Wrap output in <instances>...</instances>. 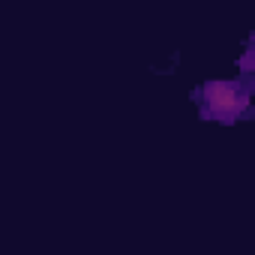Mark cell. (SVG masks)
Returning <instances> with one entry per match:
<instances>
[{"label":"cell","instance_id":"cell-1","mask_svg":"<svg viewBox=\"0 0 255 255\" xmlns=\"http://www.w3.org/2000/svg\"><path fill=\"white\" fill-rule=\"evenodd\" d=\"M207 96V108L216 114V117H234L240 108H243V93L234 87V84H225V81H216L204 90Z\"/></svg>","mask_w":255,"mask_h":255}]
</instances>
